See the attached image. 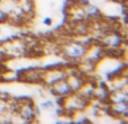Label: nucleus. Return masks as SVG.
I'll list each match as a JSON object with an SVG mask.
<instances>
[{"label": "nucleus", "mask_w": 128, "mask_h": 124, "mask_svg": "<svg viewBox=\"0 0 128 124\" xmlns=\"http://www.w3.org/2000/svg\"><path fill=\"white\" fill-rule=\"evenodd\" d=\"M107 112L108 115L112 117H118L122 120V117L126 120L128 115V103H112L107 105Z\"/></svg>", "instance_id": "nucleus-3"}, {"label": "nucleus", "mask_w": 128, "mask_h": 124, "mask_svg": "<svg viewBox=\"0 0 128 124\" xmlns=\"http://www.w3.org/2000/svg\"><path fill=\"white\" fill-rule=\"evenodd\" d=\"M42 24L45 25V26H51L53 24V18L51 16H46V17H44L42 19Z\"/></svg>", "instance_id": "nucleus-7"}, {"label": "nucleus", "mask_w": 128, "mask_h": 124, "mask_svg": "<svg viewBox=\"0 0 128 124\" xmlns=\"http://www.w3.org/2000/svg\"><path fill=\"white\" fill-rule=\"evenodd\" d=\"M91 45L88 43L80 42V41H68L61 45L60 54L68 62L72 64H78L86 58L88 50Z\"/></svg>", "instance_id": "nucleus-1"}, {"label": "nucleus", "mask_w": 128, "mask_h": 124, "mask_svg": "<svg viewBox=\"0 0 128 124\" xmlns=\"http://www.w3.org/2000/svg\"><path fill=\"white\" fill-rule=\"evenodd\" d=\"M2 29H4V28H2V26L0 25V35H1V33H2Z\"/></svg>", "instance_id": "nucleus-8"}, {"label": "nucleus", "mask_w": 128, "mask_h": 124, "mask_svg": "<svg viewBox=\"0 0 128 124\" xmlns=\"http://www.w3.org/2000/svg\"><path fill=\"white\" fill-rule=\"evenodd\" d=\"M112 103H128L127 88L110 90L108 97V104H112Z\"/></svg>", "instance_id": "nucleus-5"}, {"label": "nucleus", "mask_w": 128, "mask_h": 124, "mask_svg": "<svg viewBox=\"0 0 128 124\" xmlns=\"http://www.w3.org/2000/svg\"><path fill=\"white\" fill-rule=\"evenodd\" d=\"M9 23V15L0 8V25H6Z\"/></svg>", "instance_id": "nucleus-6"}, {"label": "nucleus", "mask_w": 128, "mask_h": 124, "mask_svg": "<svg viewBox=\"0 0 128 124\" xmlns=\"http://www.w3.org/2000/svg\"><path fill=\"white\" fill-rule=\"evenodd\" d=\"M48 88H50V91L52 93V95L55 96L56 98H62V99H64V98L68 97L70 95L73 94V90L71 88L66 78L56 81L55 84L50 86Z\"/></svg>", "instance_id": "nucleus-2"}, {"label": "nucleus", "mask_w": 128, "mask_h": 124, "mask_svg": "<svg viewBox=\"0 0 128 124\" xmlns=\"http://www.w3.org/2000/svg\"><path fill=\"white\" fill-rule=\"evenodd\" d=\"M82 11H83L84 18L88 20H96L101 18V10L96 5L86 2L82 5Z\"/></svg>", "instance_id": "nucleus-4"}]
</instances>
